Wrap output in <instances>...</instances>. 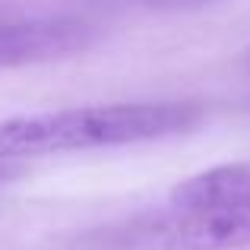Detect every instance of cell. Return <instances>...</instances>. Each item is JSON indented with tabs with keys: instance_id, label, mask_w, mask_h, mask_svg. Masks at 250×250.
Instances as JSON below:
<instances>
[{
	"instance_id": "1",
	"label": "cell",
	"mask_w": 250,
	"mask_h": 250,
	"mask_svg": "<svg viewBox=\"0 0 250 250\" xmlns=\"http://www.w3.org/2000/svg\"><path fill=\"white\" fill-rule=\"evenodd\" d=\"M193 102H111L0 121V162L155 143L200 127Z\"/></svg>"
},
{
	"instance_id": "4",
	"label": "cell",
	"mask_w": 250,
	"mask_h": 250,
	"mask_svg": "<svg viewBox=\"0 0 250 250\" xmlns=\"http://www.w3.org/2000/svg\"><path fill=\"white\" fill-rule=\"evenodd\" d=\"M171 206L181 209H247L250 206V162L215 165L181 181L171 190Z\"/></svg>"
},
{
	"instance_id": "6",
	"label": "cell",
	"mask_w": 250,
	"mask_h": 250,
	"mask_svg": "<svg viewBox=\"0 0 250 250\" xmlns=\"http://www.w3.org/2000/svg\"><path fill=\"white\" fill-rule=\"evenodd\" d=\"M247 70H250V51H247Z\"/></svg>"
},
{
	"instance_id": "5",
	"label": "cell",
	"mask_w": 250,
	"mask_h": 250,
	"mask_svg": "<svg viewBox=\"0 0 250 250\" xmlns=\"http://www.w3.org/2000/svg\"><path fill=\"white\" fill-rule=\"evenodd\" d=\"M124 6H143V10H206V6H219L225 0H114Z\"/></svg>"
},
{
	"instance_id": "2",
	"label": "cell",
	"mask_w": 250,
	"mask_h": 250,
	"mask_svg": "<svg viewBox=\"0 0 250 250\" xmlns=\"http://www.w3.org/2000/svg\"><path fill=\"white\" fill-rule=\"evenodd\" d=\"M85 250H228L250 247L247 209H181L146 212L85 234Z\"/></svg>"
},
{
	"instance_id": "3",
	"label": "cell",
	"mask_w": 250,
	"mask_h": 250,
	"mask_svg": "<svg viewBox=\"0 0 250 250\" xmlns=\"http://www.w3.org/2000/svg\"><path fill=\"white\" fill-rule=\"evenodd\" d=\"M98 38V25L80 16H32L0 22V70L32 67L80 54Z\"/></svg>"
}]
</instances>
